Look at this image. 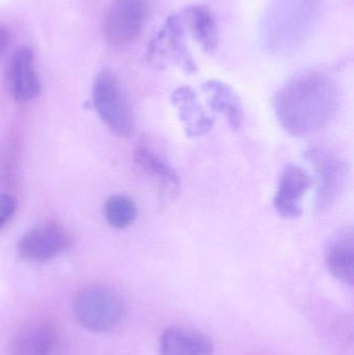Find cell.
Instances as JSON below:
<instances>
[{"label": "cell", "instance_id": "obj_15", "mask_svg": "<svg viewBox=\"0 0 354 355\" xmlns=\"http://www.w3.org/2000/svg\"><path fill=\"white\" fill-rule=\"evenodd\" d=\"M12 355H62L57 329L50 323L28 325L17 336Z\"/></svg>", "mask_w": 354, "mask_h": 355}, {"label": "cell", "instance_id": "obj_18", "mask_svg": "<svg viewBox=\"0 0 354 355\" xmlns=\"http://www.w3.org/2000/svg\"><path fill=\"white\" fill-rule=\"evenodd\" d=\"M137 209L130 198L122 194L112 196L105 205V217L116 229H125L136 218Z\"/></svg>", "mask_w": 354, "mask_h": 355}, {"label": "cell", "instance_id": "obj_1", "mask_svg": "<svg viewBox=\"0 0 354 355\" xmlns=\"http://www.w3.org/2000/svg\"><path fill=\"white\" fill-rule=\"evenodd\" d=\"M341 94L336 80L320 71H306L289 79L274 97L276 120L288 135L307 137L336 119Z\"/></svg>", "mask_w": 354, "mask_h": 355}, {"label": "cell", "instance_id": "obj_2", "mask_svg": "<svg viewBox=\"0 0 354 355\" xmlns=\"http://www.w3.org/2000/svg\"><path fill=\"white\" fill-rule=\"evenodd\" d=\"M322 0H269L260 24L262 47L270 55L299 51L313 33Z\"/></svg>", "mask_w": 354, "mask_h": 355}, {"label": "cell", "instance_id": "obj_16", "mask_svg": "<svg viewBox=\"0 0 354 355\" xmlns=\"http://www.w3.org/2000/svg\"><path fill=\"white\" fill-rule=\"evenodd\" d=\"M326 263L330 275L347 286L354 284V232L344 227L337 232L328 242Z\"/></svg>", "mask_w": 354, "mask_h": 355}, {"label": "cell", "instance_id": "obj_14", "mask_svg": "<svg viewBox=\"0 0 354 355\" xmlns=\"http://www.w3.org/2000/svg\"><path fill=\"white\" fill-rule=\"evenodd\" d=\"M212 340L202 331L184 327H170L159 340L160 355H213Z\"/></svg>", "mask_w": 354, "mask_h": 355}, {"label": "cell", "instance_id": "obj_11", "mask_svg": "<svg viewBox=\"0 0 354 355\" xmlns=\"http://www.w3.org/2000/svg\"><path fill=\"white\" fill-rule=\"evenodd\" d=\"M311 177L301 166L290 164L281 174L274 206L283 218L295 219L303 214L301 202L311 186Z\"/></svg>", "mask_w": 354, "mask_h": 355}, {"label": "cell", "instance_id": "obj_5", "mask_svg": "<svg viewBox=\"0 0 354 355\" xmlns=\"http://www.w3.org/2000/svg\"><path fill=\"white\" fill-rule=\"evenodd\" d=\"M93 103L96 112L112 132L120 137L132 135V108L118 77L109 70L102 71L96 77Z\"/></svg>", "mask_w": 354, "mask_h": 355}, {"label": "cell", "instance_id": "obj_7", "mask_svg": "<svg viewBox=\"0 0 354 355\" xmlns=\"http://www.w3.org/2000/svg\"><path fill=\"white\" fill-rule=\"evenodd\" d=\"M148 10V0H114L105 20L108 43L116 48L134 43L143 33Z\"/></svg>", "mask_w": 354, "mask_h": 355}, {"label": "cell", "instance_id": "obj_17", "mask_svg": "<svg viewBox=\"0 0 354 355\" xmlns=\"http://www.w3.org/2000/svg\"><path fill=\"white\" fill-rule=\"evenodd\" d=\"M185 28L206 53H213L218 46V27L215 16L208 6L191 4L180 15Z\"/></svg>", "mask_w": 354, "mask_h": 355}, {"label": "cell", "instance_id": "obj_8", "mask_svg": "<svg viewBox=\"0 0 354 355\" xmlns=\"http://www.w3.org/2000/svg\"><path fill=\"white\" fill-rule=\"evenodd\" d=\"M6 89L16 102L26 103L39 96L41 83L33 64V50L27 46L14 52L4 73Z\"/></svg>", "mask_w": 354, "mask_h": 355}, {"label": "cell", "instance_id": "obj_10", "mask_svg": "<svg viewBox=\"0 0 354 355\" xmlns=\"http://www.w3.org/2000/svg\"><path fill=\"white\" fill-rule=\"evenodd\" d=\"M69 245L66 231L60 225L46 223L27 232L18 244L21 258L45 262L62 254Z\"/></svg>", "mask_w": 354, "mask_h": 355}, {"label": "cell", "instance_id": "obj_9", "mask_svg": "<svg viewBox=\"0 0 354 355\" xmlns=\"http://www.w3.org/2000/svg\"><path fill=\"white\" fill-rule=\"evenodd\" d=\"M134 162L157 187L160 198L174 200L181 192V181L176 171L162 155L150 144L137 145L134 150Z\"/></svg>", "mask_w": 354, "mask_h": 355}, {"label": "cell", "instance_id": "obj_4", "mask_svg": "<svg viewBox=\"0 0 354 355\" xmlns=\"http://www.w3.org/2000/svg\"><path fill=\"white\" fill-rule=\"evenodd\" d=\"M316 175L314 209L318 214L328 212L344 193L348 182L346 162L336 152L324 147H312L305 153Z\"/></svg>", "mask_w": 354, "mask_h": 355}, {"label": "cell", "instance_id": "obj_3", "mask_svg": "<svg viewBox=\"0 0 354 355\" xmlns=\"http://www.w3.org/2000/svg\"><path fill=\"white\" fill-rule=\"evenodd\" d=\"M73 312L77 321L87 331L107 333L122 322L125 304L112 290L102 286H91L76 294Z\"/></svg>", "mask_w": 354, "mask_h": 355}, {"label": "cell", "instance_id": "obj_20", "mask_svg": "<svg viewBox=\"0 0 354 355\" xmlns=\"http://www.w3.org/2000/svg\"><path fill=\"white\" fill-rule=\"evenodd\" d=\"M10 31L3 25H0V56L3 55L10 45Z\"/></svg>", "mask_w": 354, "mask_h": 355}, {"label": "cell", "instance_id": "obj_6", "mask_svg": "<svg viewBox=\"0 0 354 355\" xmlns=\"http://www.w3.org/2000/svg\"><path fill=\"white\" fill-rule=\"evenodd\" d=\"M147 62L157 70L177 66L187 75L197 72L180 15L172 14L166 19L148 47Z\"/></svg>", "mask_w": 354, "mask_h": 355}, {"label": "cell", "instance_id": "obj_19", "mask_svg": "<svg viewBox=\"0 0 354 355\" xmlns=\"http://www.w3.org/2000/svg\"><path fill=\"white\" fill-rule=\"evenodd\" d=\"M16 209V200L8 194H0V227L12 216Z\"/></svg>", "mask_w": 354, "mask_h": 355}, {"label": "cell", "instance_id": "obj_13", "mask_svg": "<svg viewBox=\"0 0 354 355\" xmlns=\"http://www.w3.org/2000/svg\"><path fill=\"white\" fill-rule=\"evenodd\" d=\"M201 89L207 98L210 110L214 114H222L232 130H240L245 122V110L234 89L218 79L205 81Z\"/></svg>", "mask_w": 354, "mask_h": 355}, {"label": "cell", "instance_id": "obj_12", "mask_svg": "<svg viewBox=\"0 0 354 355\" xmlns=\"http://www.w3.org/2000/svg\"><path fill=\"white\" fill-rule=\"evenodd\" d=\"M170 101L178 112L185 135L191 139L204 137L214 126L213 116L208 114L193 87H178L170 96Z\"/></svg>", "mask_w": 354, "mask_h": 355}]
</instances>
